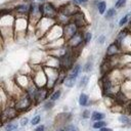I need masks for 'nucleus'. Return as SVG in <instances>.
I'll return each instance as SVG.
<instances>
[{
    "mask_svg": "<svg viewBox=\"0 0 131 131\" xmlns=\"http://www.w3.org/2000/svg\"><path fill=\"white\" fill-rule=\"evenodd\" d=\"M40 12L43 15L50 16V17H52V16H54L56 14V10L51 4H44V5L40 6Z\"/></svg>",
    "mask_w": 131,
    "mask_h": 131,
    "instance_id": "f257e3e1",
    "label": "nucleus"
},
{
    "mask_svg": "<svg viewBox=\"0 0 131 131\" xmlns=\"http://www.w3.org/2000/svg\"><path fill=\"white\" fill-rule=\"evenodd\" d=\"M64 37L67 39H72L76 34H77V28H76V25L75 24H69L66 26L64 28Z\"/></svg>",
    "mask_w": 131,
    "mask_h": 131,
    "instance_id": "f03ea898",
    "label": "nucleus"
},
{
    "mask_svg": "<svg viewBox=\"0 0 131 131\" xmlns=\"http://www.w3.org/2000/svg\"><path fill=\"white\" fill-rule=\"evenodd\" d=\"M30 104V97L29 96H25L23 98H20V100L16 103V108L18 110H24L26 107H28Z\"/></svg>",
    "mask_w": 131,
    "mask_h": 131,
    "instance_id": "7ed1b4c3",
    "label": "nucleus"
},
{
    "mask_svg": "<svg viewBox=\"0 0 131 131\" xmlns=\"http://www.w3.org/2000/svg\"><path fill=\"white\" fill-rule=\"evenodd\" d=\"M60 64L63 66L64 68H67V69L72 66V57H71V55H70L69 53H66V54L61 57V59H60Z\"/></svg>",
    "mask_w": 131,
    "mask_h": 131,
    "instance_id": "20e7f679",
    "label": "nucleus"
},
{
    "mask_svg": "<svg viewBox=\"0 0 131 131\" xmlns=\"http://www.w3.org/2000/svg\"><path fill=\"white\" fill-rule=\"evenodd\" d=\"M82 40H83L82 35H80V34H76V35L70 40V43H71L72 46L76 47V46H78V45H80V44L82 43Z\"/></svg>",
    "mask_w": 131,
    "mask_h": 131,
    "instance_id": "39448f33",
    "label": "nucleus"
},
{
    "mask_svg": "<svg viewBox=\"0 0 131 131\" xmlns=\"http://www.w3.org/2000/svg\"><path fill=\"white\" fill-rule=\"evenodd\" d=\"M117 52H118V46L116 44H111L106 49V54L107 55H114Z\"/></svg>",
    "mask_w": 131,
    "mask_h": 131,
    "instance_id": "423d86ee",
    "label": "nucleus"
},
{
    "mask_svg": "<svg viewBox=\"0 0 131 131\" xmlns=\"http://www.w3.org/2000/svg\"><path fill=\"white\" fill-rule=\"evenodd\" d=\"M80 71H81V67L79 66V64H77V66H75L74 68H73V70H72V72L70 73V77H72V78H74V79H76L77 77H78V75L80 74Z\"/></svg>",
    "mask_w": 131,
    "mask_h": 131,
    "instance_id": "0eeeda50",
    "label": "nucleus"
},
{
    "mask_svg": "<svg viewBox=\"0 0 131 131\" xmlns=\"http://www.w3.org/2000/svg\"><path fill=\"white\" fill-rule=\"evenodd\" d=\"M46 94H47V91L45 89H41V90L37 91V94H36L35 97L37 98V101H41L46 97Z\"/></svg>",
    "mask_w": 131,
    "mask_h": 131,
    "instance_id": "6e6552de",
    "label": "nucleus"
},
{
    "mask_svg": "<svg viewBox=\"0 0 131 131\" xmlns=\"http://www.w3.org/2000/svg\"><path fill=\"white\" fill-rule=\"evenodd\" d=\"M15 9H16V11L19 12V13H27V12L29 11L30 7H29V5H27V4H21V5L16 6Z\"/></svg>",
    "mask_w": 131,
    "mask_h": 131,
    "instance_id": "1a4fd4ad",
    "label": "nucleus"
},
{
    "mask_svg": "<svg viewBox=\"0 0 131 131\" xmlns=\"http://www.w3.org/2000/svg\"><path fill=\"white\" fill-rule=\"evenodd\" d=\"M104 118V115L101 114V113H98V112H94L91 116V120L94 121V122H97V121H101L102 119Z\"/></svg>",
    "mask_w": 131,
    "mask_h": 131,
    "instance_id": "9d476101",
    "label": "nucleus"
},
{
    "mask_svg": "<svg viewBox=\"0 0 131 131\" xmlns=\"http://www.w3.org/2000/svg\"><path fill=\"white\" fill-rule=\"evenodd\" d=\"M7 117L8 119H12V118H14L15 116H16V112H15V110L14 108H8L6 112H4V114H3V117Z\"/></svg>",
    "mask_w": 131,
    "mask_h": 131,
    "instance_id": "9b49d317",
    "label": "nucleus"
},
{
    "mask_svg": "<svg viewBox=\"0 0 131 131\" xmlns=\"http://www.w3.org/2000/svg\"><path fill=\"white\" fill-rule=\"evenodd\" d=\"M75 81H76V79L68 76V78H66V80H64V84L67 87H73L75 84Z\"/></svg>",
    "mask_w": 131,
    "mask_h": 131,
    "instance_id": "f8f14e48",
    "label": "nucleus"
},
{
    "mask_svg": "<svg viewBox=\"0 0 131 131\" xmlns=\"http://www.w3.org/2000/svg\"><path fill=\"white\" fill-rule=\"evenodd\" d=\"M87 102H88V96H87L86 94L82 93V94L80 95V98H79V103H80V105H86Z\"/></svg>",
    "mask_w": 131,
    "mask_h": 131,
    "instance_id": "ddd939ff",
    "label": "nucleus"
},
{
    "mask_svg": "<svg viewBox=\"0 0 131 131\" xmlns=\"http://www.w3.org/2000/svg\"><path fill=\"white\" fill-rule=\"evenodd\" d=\"M17 129V124L16 123H8L5 126V131H14Z\"/></svg>",
    "mask_w": 131,
    "mask_h": 131,
    "instance_id": "4468645a",
    "label": "nucleus"
},
{
    "mask_svg": "<svg viewBox=\"0 0 131 131\" xmlns=\"http://www.w3.org/2000/svg\"><path fill=\"white\" fill-rule=\"evenodd\" d=\"M105 125H106L105 122H103V121H97V122H95L93 124V128L94 129H101V128L105 127Z\"/></svg>",
    "mask_w": 131,
    "mask_h": 131,
    "instance_id": "2eb2a0df",
    "label": "nucleus"
},
{
    "mask_svg": "<svg viewBox=\"0 0 131 131\" xmlns=\"http://www.w3.org/2000/svg\"><path fill=\"white\" fill-rule=\"evenodd\" d=\"M98 11H99V13H103L104 11H105V8H106V4H105V2L104 1H101V2H99L98 3Z\"/></svg>",
    "mask_w": 131,
    "mask_h": 131,
    "instance_id": "dca6fc26",
    "label": "nucleus"
},
{
    "mask_svg": "<svg viewBox=\"0 0 131 131\" xmlns=\"http://www.w3.org/2000/svg\"><path fill=\"white\" fill-rule=\"evenodd\" d=\"M116 14V10L114 8H110L107 11H106V14H105V18H112L113 16H115Z\"/></svg>",
    "mask_w": 131,
    "mask_h": 131,
    "instance_id": "f3484780",
    "label": "nucleus"
},
{
    "mask_svg": "<svg viewBox=\"0 0 131 131\" xmlns=\"http://www.w3.org/2000/svg\"><path fill=\"white\" fill-rule=\"evenodd\" d=\"M87 82H88V77H87V76L83 77V78L81 79L80 83H79V87H84V86H86Z\"/></svg>",
    "mask_w": 131,
    "mask_h": 131,
    "instance_id": "a211bd4d",
    "label": "nucleus"
},
{
    "mask_svg": "<svg viewBox=\"0 0 131 131\" xmlns=\"http://www.w3.org/2000/svg\"><path fill=\"white\" fill-rule=\"evenodd\" d=\"M125 4H126V0H117V2L115 4V7L120 8V7H123Z\"/></svg>",
    "mask_w": 131,
    "mask_h": 131,
    "instance_id": "6ab92c4d",
    "label": "nucleus"
},
{
    "mask_svg": "<svg viewBox=\"0 0 131 131\" xmlns=\"http://www.w3.org/2000/svg\"><path fill=\"white\" fill-rule=\"evenodd\" d=\"M59 96H60V91H59V90H57V91H55V92L51 95L50 99H51V100H56V99H58V98H59Z\"/></svg>",
    "mask_w": 131,
    "mask_h": 131,
    "instance_id": "aec40b11",
    "label": "nucleus"
},
{
    "mask_svg": "<svg viewBox=\"0 0 131 131\" xmlns=\"http://www.w3.org/2000/svg\"><path fill=\"white\" fill-rule=\"evenodd\" d=\"M64 131H79V129L74 125H69L64 127Z\"/></svg>",
    "mask_w": 131,
    "mask_h": 131,
    "instance_id": "412c9836",
    "label": "nucleus"
},
{
    "mask_svg": "<svg viewBox=\"0 0 131 131\" xmlns=\"http://www.w3.org/2000/svg\"><path fill=\"white\" fill-rule=\"evenodd\" d=\"M40 120H41V117L40 116H35L33 118V120L31 121V123H32V125H37L40 122Z\"/></svg>",
    "mask_w": 131,
    "mask_h": 131,
    "instance_id": "4be33fe9",
    "label": "nucleus"
},
{
    "mask_svg": "<svg viewBox=\"0 0 131 131\" xmlns=\"http://www.w3.org/2000/svg\"><path fill=\"white\" fill-rule=\"evenodd\" d=\"M128 18H129V14H127V15H125L121 20H120V23H119V25L120 26H123V25H125L126 23H127V20H128Z\"/></svg>",
    "mask_w": 131,
    "mask_h": 131,
    "instance_id": "5701e85b",
    "label": "nucleus"
},
{
    "mask_svg": "<svg viewBox=\"0 0 131 131\" xmlns=\"http://www.w3.org/2000/svg\"><path fill=\"white\" fill-rule=\"evenodd\" d=\"M91 37H92V35H91V33H86V35H85V42L87 43V42H89L90 40H91Z\"/></svg>",
    "mask_w": 131,
    "mask_h": 131,
    "instance_id": "b1692460",
    "label": "nucleus"
},
{
    "mask_svg": "<svg viewBox=\"0 0 131 131\" xmlns=\"http://www.w3.org/2000/svg\"><path fill=\"white\" fill-rule=\"evenodd\" d=\"M119 120H120V122H122V123H128V118H127L126 116H121V117L119 118Z\"/></svg>",
    "mask_w": 131,
    "mask_h": 131,
    "instance_id": "393cba45",
    "label": "nucleus"
},
{
    "mask_svg": "<svg viewBox=\"0 0 131 131\" xmlns=\"http://www.w3.org/2000/svg\"><path fill=\"white\" fill-rule=\"evenodd\" d=\"M28 124V118H23L20 121V125L21 126H26Z\"/></svg>",
    "mask_w": 131,
    "mask_h": 131,
    "instance_id": "a878e982",
    "label": "nucleus"
},
{
    "mask_svg": "<svg viewBox=\"0 0 131 131\" xmlns=\"http://www.w3.org/2000/svg\"><path fill=\"white\" fill-rule=\"evenodd\" d=\"M44 125H41V126H38L37 128H35V130L34 131H44Z\"/></svg>",
    "mask_w": 131,
    "mask_h": 131,
    "instance_id": "bb28decb",
    "label": "nucleus"
},
{
    "mask_svg": "<svg viewBox=\"0 0 131 131\" xmlns=\"http://www.w3.org/2000/svg\"><path fill=\"white\" fill-rule=\"evenodd\" d=\"M83 117L84 118H88L89 117V111H85L84 114H83Z\"/></svg>",
    "mask_w": 131,
    "mask_h": 131,
    "instance_id": "cd10ccee",
    "label": "nucleus"
},
{
    "mask_svg": "<svg viewBox=\"0 0 131 131\" xmlns=\"http://www.w3.org/2000/svg\"><path fill=\"white\" fill-rule=\"evenodd\" d=\"M103 41H104V36H100L99 39H98V42L99 43H103Z\"/></svg>",
    "mask_w": 131,
    "mask_h": 131,
    "instance_id": "c85d7f7f",
    "label": "nucleus"
},
{
    "mask_svg": "<svg viewBox=\"0 0 131 131\" xmlns=\"http://www.w3.org/2000/svg\"><path fill=\"white\" fill-rule=\"evenodd\" d=\"M99 131H112V129H110V128H101V129H99Z\"/></svg>",
    "mask_w": 131,
    "mask_h": 131,
    "instance_id": "c756f323",
    "label": "nucleus"
},
{
    "mask_svg": "<svg viewBox=\"0 0 131 131\" xmlns=\"http://www.w3.org/2000/svg\"><path fill=\"white\" fill-rule=\"evenodd\" d=\"M52 105H53V102H51V101H50V102H48V103L46 104V107H51Z\"/></svg>",
    "mask_w": 131,
    "mask_h": 131,
    "instance_id": "7c9ffc66",
    "label": "nucleus"
},
{
    "mask_svg": "<svg viewBox=\"0 0 131 131\" xmlns=\"http://www.w3.org/2000/svg\"><path fill=\"white\" fill-rule=\"evenodd\" d=\"M74 1V3H76V4H80V3H82V0H73Z\"/></svg>",
    "mask_w": 131,
    "mask_h": 131,
    "instance_id": "2f4dec72",
    "label": "nucleus"
},
{
    "mask_svg": "<svg viewBox=\"0 0 131 131\" xmlns=\"http://www.w3.org/2000/svg\"><path fill=\"white\" fill-rule=\"evenodd\" d=\"M24 1H26V2H32L33 0H24Z\"/></svg>",
    "mask_w": 131,
    "mask_h": 131,
    "instance_id": "473e14b6",
    "label": "nucleus"
},
{
    "mask_svg": "<svg viewBox=\"0 0 131 131\" xmlns=\"http://www.w3.org/2000/svg\"><path fill=\"white\" fill-rule=\"evenodd\" d=\"M88 0H82V2H87Z\"/></svg>",
    "mask_w": 131,
    "mask_h": 131,
    "instance_id": "72a5a7b5",
    "label": "nucleus"
},
{
    "mask_svg": "<svg viewBox=\"0 0 131 131\" xmlns=\"http://www.w3.org/2000/svg\"><path fill=\"white\" fill-rule=\"evenodd\" d=\"M129 108H130V111H131V103L129 104Z\"/></svg>",
    "mask_w": 131,
    "mask_h": 131,
    "instance_id": "f704fd0d",
    "label": "nucleus"
},
{
    "mask_svg": "<svg viewBox=\"0 0 131 131\" xmlns=\"http://www.w3.org/2000/svg\"><path fill=\"white\" fill-rule=\"evenodd\" d=\"M58 131H64V129H61V130H58Z\"/></svg>",
    "mask_w": 131,
    "mask_h": 131,
    "instance_id": "c9c22d12",
    "label": "nucleus"
},
{
    "mask_svg": "<svg viewBox=\"0 0 131 131\" xmlns=\"http://www.w3.org/2000/svg\"><path fill=\"white\" fill-rule=\"evenodd\" d=\"M40 1H45V0H40Z\"/></svg>",
    "mask_w": 131,
    "mask_h": 131,
    "instance_id": "e433bc0d",
    "label": "nucleus"
}]
</instances>
